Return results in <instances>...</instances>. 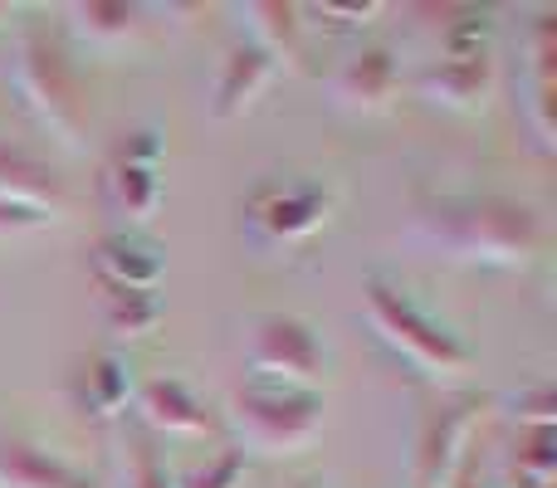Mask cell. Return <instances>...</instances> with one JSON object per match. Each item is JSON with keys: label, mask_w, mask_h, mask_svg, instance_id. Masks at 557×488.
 Listing matches in <instances>:
<instances>
[{"label": "cell", "mask_w": 557, "mask_h": 488, "mask_svg": "<svg viewBox=\"0 0 557 488\" xmlns=\"http://www.w3.org/2000/svg\"><path fill=\"white\" fill-rule=\"evenodd\" d=\"M411 235L431 249L484 268H529L543 254V221L509 196H421L411 205Z\"/></svg>", "instance_id": "6da1fadb"}, {"label": "cell", "mask_w": 557, "mask_h": 488, "mask_svg": "<svg viewBox=\"0 0 557 488\" xmlns=\"http://www.w3.org/2000/svg\"><path fill=\"white\" fill-rule=\"evenodd\" d=\"M362 313L367 327L376 333V342L406 362L421 381L431 386H460L474 372V352L450 333L445 323H435L406 288H396L392 278H367L362 284Z\"/></svg>", "instance_id": "7a4b0ae2"}, {"label": "cell", "mask_w": 557, "mask_h": 488, "mask_svg": "<svg viewBox=\"0 0 557 488\" xmlns=\"http://www.w3.org/2000/svg\"><path fill=\"white\" fill-rule=\"evenodd\" d=\"M225 430L235 435V450L240 454L294 460V454H304L323 435V396L245 381L225 401Z\"/></svg>", "instance_id": "3957f363"}, {"label": "cell", "mask_w": 557, "mask_h": 488, "mask_svg": "<svg viewBox=\"0 0 557 488\" xmlns=\"http://www.w3.org/2000/svg\"><path fill=\"white\" fill-rule=\"evenodd\" d=\"M15 93L25 103V113L49 137H59L64 147H84L88 98H84V84H78V68L39 29H25L15 45Z\"/></svg>", "instance_id": "277c9868"}, {"label": "cell", "mask_w": 557, "mask_h": 488, "mask_svg": "<svg viewBox=\"0 0 557 488\" xmlns=\"http://www.w3.org/2000/svg\"><path fill=\"white\" fill-rule=\"evenodd\" d=\"M245 356H250L255 381L288 386V391H318L327 372L323 342H318L313 323L298 313H260L250 317V337H245Z\"/></svg>", "instance_id": "5b68a950"}, {"label": "cell", "mask_w": 557, "mask_h": 488, "mask_svg": "<svg viewBox=\"0 0 557 488\" xmlns=\"http://www.w3.org/2000/svg\"><path fill=\"white\" fill-rule=\"evenodd\" d=\"M103 196L127 235H143L157 225L162 215V137L152 127L117 142L113 162L103 166Z\"/></svg>", "instance_id": "8992f818"}, {"label": "cell", "mask_w": 557, "mask_h": 488, "mask_svg": "<svg viewBox=\"0 0 557 488\" xmlns=\"http://www.w3.org/2000/svg\"><path fill=\"white\" fill-rule=\"evenodd\" d=\"M484 405L474 396H445L435 411H425L421 430H416V460L411 484L416 488H460L470 470V445L480 430Z\"/></svg>", "instance_id": "52a82bcc"}, {"label": "cell", "mask_w": 557, "mask_h": 488, "mask_svg": "<svg viewBox=\"0 0 557 488\" xmlns=\"http://www.w3.org/2000/svg\"><path fill=\"white\" fill-rule=\"evenodd\" d=\"M333 191H327L323 182H264L260 191L250 196V205H245V215H250V225L264 235L270 245H304L313 240L318 230H323L327 221H333Z\"/></svg>", "instance_id": "ba28073f"}, {"label": "cell", "mask_w": 557, "mask_h": 488, "mask_svg": "<svg viewBox=\"0 0 557 488\" xmlns=\"http://www.w3.org/2000/svg\"><path fill=\"white\" fill-rule=\"evenodd\" d=\"M133 411L147 430L166 435V440H206V435L221 430L211 405H206L182 376H152V381H143L133 391Z\"/></svg>", "instance_id": "9c48e42d"}, {"label": "cell", "mask_w": 557, "mask_h": 488, "mask_svg": "<svg viewBox=\"0 0 557 488\" xmlns=\"http://www.w3.org/2000/svg\"><path fill=\"white\" fill-rule=\"evenodd\" d=\"M396 88H401V68H396V54L386 45L357 49L333 74V98L347 113H386L396 103Z\"/></svg>", "instance_id": "30bf717a"}, {"label": "cell", "mask_w": 557, "mask_h": 488, "mask_svg": "<svg viewBox=\"0 0 557 488\" xmlns=\"http://www.w3.org/2000/svg\"><path fill=\"white\" fill-rule=\"evenodd\" d=\"M494 88V54H445L441 64H431L416 78V93L435 108H450V113H480L484 98Z\"/></svg>", "instance_id": "8fae6325"}, {"label": "cell", "mask_w": 557, "mask_h": 488, "mask_svg": "<svg viewBox=\"0 0 557 488\" xmlns=\"http://www.w3.org/2000/svg\"><path fill=\"white\" fill-rule=\"evenodd\" d=\"M274 74H278V68L250 45V39H245V45H235V49H225L221 74H215V88H211V113L221 117V123H235V117L255 113V108H260V98L270 93Z\"/></svg>", "instance_id": "7c38bea8"}, {"label": "cell", "mask_w": 557, "mask_h": 488, "mask_svg": "<svg viewBox=\"0 0 557 488\" xmlns=\"http://www.w3.org/2000/svg\"><path fill=\"white\" fill-rule=\"evenodd\" d=\"M133 391H137L133 366L117 352H94L74 372V405L88 421H117L133 405Z\"/></svg>", "instance_id": "4fadbf2b"}, {"label": "cell", "mask_w": 557, "mask_h": 488, "mask_svg": "<svg viewBox=\"0 0 557 488\" xmlns=\"http://www.w3.org/2000/svg\"><path fill=\"white\" fill-rule=\"evenodd\" d=\"M240 20H245V29H250V45L260 49L274 68H304L308 39H304L298 5H284V0H250V5H240Z\"/></svg>", "instance_id": "5bb4252c"}, {"label": "cell", "mask_w": 557, "mask_h": 488, "mask_svg": "<svg viewBox=\"0 0 557 488\" xmlns=\"http://www.w3.org/2000/svg\"><path fill=\"white\" fill-rule=\"evenodd\" d=\"M0 201L59 221V211H64V182H59L39 157H29L25 147L0 142Z\"/></svg>", "instance_id": "9a60e30c"}, {"label": "cell", "mask_w": 557, "mask_h": 488, "mask_svg": "<svg viewBox=\"0 0 557 488\" xmlns=\"http://www.w3.org/2000/svg\"><path fill=\"white\" fill-rule=\"evenodd\" d=\"M94 278L98 288H133V293H157L162 288V259L137 235L113 230L94 245Z\"/></svg>", "instance_id": "2e32d148"}, {"label": "cell", "mask_w": 557, "mask_h": 488, "mask_svg": "<svg viewBox=\"0 0 557 488\" xmlns=\"http://www.w3.org/2000/svg\"><path fill=\"white\" fill-rule=\"evenodd\" d=\"M0 488H98L84 470L59 460L54 450L0 435Z\"/></svg>", "instance_id": "e0dca14e"}, {"label": "cell", "mask_w": 557, "mask_h": 488, "mask_svg": "<svg viewBox=\"0 0 557 488\" xmlns=\"http://www.w3.org/2000/svg\"><path fill=\"white\" fill-rule=\"evenodd\" d=\"M69 29L98 54H117L147 35V20L127 0H78V5H69Z\"/></svg>", "instance_id": "ac0fdd59"}, {"label": "cell", "mask_w": 557, "mask_h": 488, "mask_svg": "<svg viewBox=\"0 0 557 488\" xmlns=\"http://www.w3.org/2000/svg\"><path fill=\"white\" fill-rule=\"evenodd\" d=\"M162 323V298L133 293V288H103V327L113 342H143Z\"/></svg>", "instance_id": "d6986e66"}, {"label": "cell", "mask_w": 557, "mask_h": 488, "mask_svg": "<svg viewBox=\"0 0 557 488\" xmlns=\"http://www.w3.org/2000/svg\"><path fill=\"white\" fill-rule=\"evenodd\" d=\"M172 488H245V454L235 445H221L206 464H186L172 474Z\"/></svg>", "instance_id": "ffe728a7"}, {"label": "cell", "mask_w": 557, "mask_h": 488, "mask_svg": "<svg viewBox=\"0 0 557 488\" xmlns=\"http://www.w3.org/2000/svg\"><path fill=\"white\" fill-rule=\"evenodd\" d=\"M553 415H557L553 381H533L513 396V421H519V430H553Z\"/></svg>", "instance_id": "44dd1931"}, {"label": "cell", "mask_w": 557, "mask_h": 488, "mask_svg": "<svg viewBox=\"0 0 557 488\" xmlns=\"http://www.w3.org/2000/svg\"><path fill=\"white\" fill-rule=\"evenodd\" d=\"M127 488H172V474L157 460L152 440H133L127 445Z\"/></svg>", "instance_id": "7402d4cb"}, {"label": "cell", "mask_w": 557, "mask_h": 488, "mask_svg": "<svg viewBox=\"0 0 557 488\" xmlns=\"http://www.w3.org/2000/svg\"><path fill=\"white\" fill-rule=\"evenodd\" d=\"M54 215H39V211H25V205H5L0 201V240L10 235H29V230H45Z\"/></svg>", "instance_id": "603a6c76"}, {"label": "cell", "mask_w": 557, "mask_h": 488, "mask_svg": "<svg viewBox=\"0 0 557 488\" xmlns=\"http://www.w3.org/2000/svg\"><path fill=\"white\" fill-rule=\"evenodd\" d=\"M5 15H10V5H5V0H0V25H5Z\"/></svg>", "instance_id": "cb8c5ba5"}, {"label": "cell", "mask_w": 557, "mask_h": 488, "mask_svg": "<svg viewBox=\"0 0 557 488\" xmlns=\"http://www.w3.org/2000/svg\"><path fill=\"white\" fill-rule=\"evenodd\" d=\"M298 488H313V484H298Z\"/></svg>", "instance_id": "d4e9b609"}, {"label": "cell", "mask_w": 557, "mask_h": 488, "mask_svg": "<svg viewBox=\"0 0 557 488\" xmlns=\"http://www.w3.org/2000/svg\"><path fill=\"white\" fill-rule=\"evenodd\" d=\"M460 488H470V484H460Z\"/></svg>", "instance_id": "484cf974"}]
</instances>
